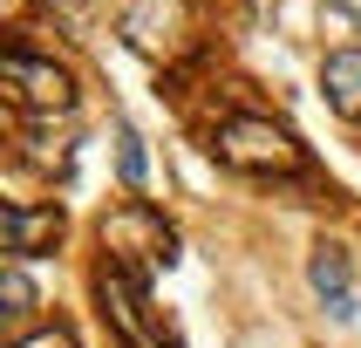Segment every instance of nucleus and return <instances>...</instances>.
<instances>
[{
	"instance_id": "12",
	"label": "nucleus",
	"mask_w": 361,
	"mask_h": 348,
	"mask_svg": "<svg viewBox=\"0 0 361 348\" xmlns=\"http://www.w3.org/2000/svg\"><path fill=\"white\" fill-rule=\"evenodd\" d=\"M7 348H75V335H68V328H41V335H20V342H7Z\"/></svg>"
},
{
	"instance_id": "4",
	"label": "nucleus",
	"mask_w": 361,
	"mask_h": 348,
	"mask_svg": "<svg viewBox=\"0 0 361 348\" xmlns=\"http://www.w3.org/2000/svg\"><path fill=\"white\" fill-rule=\"evenodd\" d=\"M96 294H102V314L116 335H130L137 348H184V335L150 307V280L130 273V266H102L96 273Z\"/></svg>"
},
{
	"instance_id": "1",
	"label": "nucleus",
	"mask_w": 361,
	"mask_h": 348,
	"mask_svg": "<svg viewBox=\"0 0 361 348\" xmlns=\"http://www.w3.org/2000/svg\"><path fill=\"white\" fill-rule=\"evenodd\" d=\"M212 157L225 171H245V178H293L307 164V150L280 116H225L212 130Z\"/></svg>"
},
{
	"instance_id": "2",
	"label": "nucleus",
	"mask_w": 361,
	"mask_h": 348,
	"mask_svg": "<svg viewBox=\"0 0 361 348\" xmlns=\"http://www.w3.org/2000/svg\"><path fill=\"white\" fill-rule=\"evenodd\" d=\"M102 253H109V266H130L150 280L157 266H178V232L164 225V212L150 198H123L102 219Z\"/></svg>"
},
{
	"instance_id": "3",
	"label": "nucleus",
	"mask_w": 361,
	"mask_h": 348,
	"mask_svg": "<svg viewBox=\"0 0 361 348\" xmlns=\"http://www.w3.org/2000/svg\"><path fill=\"white\" fill-rule=\"evenodd\" d=\"M0 89L14 96L20 116H68L75 109V76L55 55H35L27 41H7L0 55Z\"/></svg>"
},
{
	"instance_id": "6",
	"label": "nucleus",
	"mask_w": 361,
	"mask_h": 348,
	"mask_svg": "<svg viewBox=\"0 0 361 348\" xmlns=\"http://www.w3.org/2000/svg\"><path fill=\"white\" fill-rule=\"evenodd\" d=\"M184 7L178 0H137L130 14H123V41L137 48V55H178V41H184Z\"/></svg>"
},
{
	"instance_id": "8",
	"label": "nucleus",
	"mask_w": 361,
	"mask_h": 348,
	"mask_svg": "<svg viewBox=\"0 0 361 348\" xmlns=\"http://www.w3.org/2000/svg\"><path fill=\"white\" fill-rule=\"evenodd\" d=\"M321 96L334 116L361 123V48H334V55L321 61Z\"/></svg>"
},
{
	"instance_id": "10",
	"label": "nucleus",
	"mask_w": 361,
	"mask_h": 348,
	"mask_svg": "<svg viewBox=\"0 0 361 348\" xmlns=\"http://www.w3.org/2000/svg\"><path fill=\"white\" fill-rule=\"evenodd\" d=\"M0 314H7V328H14V342H20V328L35 321V280H27V260H7L0 266Z\"/></svg>"
},
{
	"instance_id": "5",
	"label": "nucleus",
	"mask_w": 361,
	"mask_h": 348,
	"mask_svg": "<svg viewBox=\"0 0 361 348\" xmlns=\"http://www.w3.org/2000/svg\"><path fill=\"white\" fill-rule=\"evenodd\" d=\"M61 205H27V198H7L0 205V246L7 260H35V253H55L61 239Z\"/></svg>"
},
{
	"instance_id": "11",
	"label": "nucleus",
	"mask_w": 361,
	"mask_h": 348,
	"mask_svg": "<svg viewBox=\"0 0 361 348\" xmlns=\"http://www.w3.org/2000/svg\"><path fill=\"white\" fill-rule=\"evenodd\" d=\"M116 171H123V184H130V191H137L143 171H150V157H143V137L130 130V123H116Z\"/></svg>"
},
{
	"instance_id": "7",
	"label": "nucleus",
	"mask_w": 361,
	"mask_h": 348,
	"mask_svg": "<svg viewBox=\"0 0 361 348\" xmlns=\"http://www.w3.org/2000/svg\"><path fill=\"white\" fill-rule=\"evenodd\" d=\"M307 280H314V294H321V307L334 314V321H355V314H361V301H355V260H348L341 246H314Z\"/></svg>"
},
{
	"instance_id": "9",
	"label": "nucleus",
	"mask_w": 361,
	"mask_h": 348,
	"mask_svg": "<svg viewBox=\"0 0 361 348\" xmlns=\"http://www.w3.org/2000/svg\"><path fill=\"white\" fill-rule=\"evenodd\" d=\"M20 157H27V164H41V171H61V178H68V164H75L68 123L55 130V116H20Z\"/></svg>"
}]
</instances>
